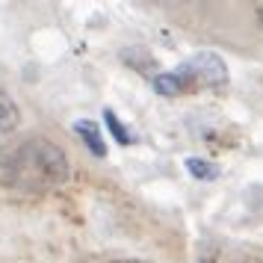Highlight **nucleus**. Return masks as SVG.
<instances>
[{
  "instance_id": "f257e3e1",
  "label": "nucleus",
  "mask_w": 263,
  "mask_h": 263,
  "mask_svg": "<svg viewBox=\"0 0 263 263\" xmlns=\"http://www.w3.org/2000/svg\"><path fill=\"white\" fill-rule=\"evenodd\" d=\"M68 175L71 166L65 151L45 136L27 139L0 157V183L18 190H50L65 183Z\"/></svg>"
},
{
  "instance_id": "f03ea898",
  "label": "nucleus",
  "mask_w": 263,
  "mask_h": 263,
  "mask_svg": "<svg viewBox=\"0 0 263 263\" xmlns=\"http://www.w3.org/2000/svg\"><path fill=\"white\" fill-rule=\"evenodd\" d=\"M228 83V65L213 50H201L190 60H183L178 68L154 77V92L163 98H180L201 89H222Z\"/></svg>"
},
{
  "instance_id": "7ed1b4c3",
  "label": "nucleus",
  "mask_w": 263,
  "mask_h": 263,
  "mask_svg": "<svg viewBox=\"0 0 263 263\" xmlns=\"http://www.w3.org/2000/svg\"><path fill=\"white\" fill-rule=\"evenodd\" d=\"M74 133L83 139V145H86V148H89L95 157H107V142H104V136H101L98 121H92V119H77V121H74Z\"/></svg>"
},
{
  "instance_id": "20e7f679",
  "label": "nucleus",
  "mask_w": 263,
  "mask_h": 263,
  "mask_svg": "<svg viewBox=\"0 0 263 263\" xmlns=\"http://www.w3.org/2000/svg\"><path fill=\"white\" fill-rule=\"evenodd\" d=\"M18 124H21V107H18V101L6 92V86L0 83V133L15 130Z\"/></svg>"
},
{
  "instance_id": "39448f33",
  "label": "nucleus",
  "mask_w": 263,
  "mask_h": 263,
  "mask_svg": "<svg viewBox=\"0 0 263 263\" xmlns=\"http://www.w3.org/2000/svg\"><path fill=\"white\" fill-rule=\"evenodd\" d=\"M204 263H263V254L249 249H219L204 257Z\"/></svg>"
},
{
  "instance_id": "423d86ee",
  "label": "nucleus",
  "mask_w": 263,
  "mask_h": 263,
  "mask_svg": "<svg viewBox=\"0 0 263 263\" xmlns=\"http://www.w3.org/2000/svg\"><path fill=\"white\" fill-rule=\"evenodd\" d=\"M104 121H107L109 133H112V139H116L119 145H133V142H136V136H133V133H127V127L121 124V119L112 112V109H104Z\"/></svg>"
},
{
  "instance_id": "0eeeda50",
  "label": "nucleus",
  "mask_w": 263,
  "mask_h": 263,
  "mask_svg": "<svg viewBox=\"0 0 263 263\" xmlns=\"http://www.w3.org/2000/svg\"><path fill=\"white\" fill-rule=\"evenodd\" d=\"M186 168H190L192 178H198V180H216L219 178V166L210 163V160H201V157H190V160H186Z\"/></svg>"
},
{
  "instance_id": "6e6552de",
  "label": "nucleus",
  "mask_w": 263,
  "mask_h": 263,
  "mask_svg": "<svg viewBox=\"0 0 263 263\" xmlns=\"http://www.w3.org/2000/svg\"><path fill=\"white\" fill-rule=\"evenodd\" d=\"M112 263H148V260H139V257H124V260H112Z\"/></svg>"
},
{
  "instance_id": "1a4fd4ad",
  "label": "nucleus",
  "mask_w": 263,
  "mask_h": 263,
  "mask_svg": "<svg viewBox=\"0 0 263 263\" xmlns=\"http://www.w3.org/2000/svg\"><path fill=\"white\" fill-rule=\"evenodd\" d=\"M257 15H260V24H263V3L257 6Z\"/></svg>"
}]
</instances>
